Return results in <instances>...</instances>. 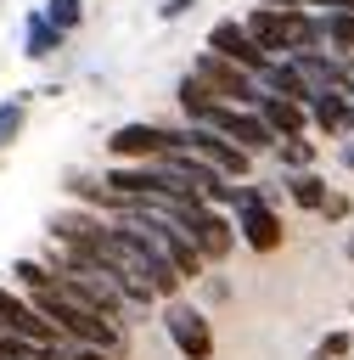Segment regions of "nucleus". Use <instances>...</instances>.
<instances>
[{
	"label": "nucleus",
	"instance_id": "nucleus-1",
	"mask_svg": "<svg viewBox=\"0 0 354 360\" xmlns=\"http://www.w3.org/2000/svg\"><path fill=\"white\" fill-rule=\"evenodd\" d=\"M107 253H118V259H124V264L152 287V298H174V292L185 287V281L174 276V264L157 253V242H152L135 219H124V214H118V219H107Z\"/></svg>",
	"mask_w": 354,
	"mask_h": 360
},
{
	"label": "nucleus",
	"instance_id": "nucleus-2",
	"mask_svg": "<svg viewBox=\"0 0 354 360\" xmlns=\"http://www.w3.org/2000/svg\"><path fill=\"white\" fill-rule=\"evenodd\" d=\"M163 219H174L185 236H191V248L202 253V264H219V259H230V248H236V225H230V214L225 208H208V202H163L157 208Z\"/></svg>",
	"mask_w": 354,
	"mask_h": 360
},
{
	"label": "nucleus",
	"instance_id": "nucleus-3",
	"mask_svg": "<svg viewBox=\"0 0 354 360\" xmlns=\"http://www.w3.org/2000/svg\"><path fill=\"white\" fill-rule=\"evenodd\" d=\"M230 208H236V219H230V225H236V236H242L253 253H275V248L287 242L281 214L264 202V191H258V186H236V202H230Z\"/></svg>",
	"mask_w": 354,
	"mask_h": 360
},
{
	"label": "nucleus",
	"instance_id": "nucleus-4",
	"mask_svg": "<svg viewBox=\"0 0 354 360\" xmlns=\"http://www.w3.org/2000/svg\"><path fill=\"white\" fill-rule=\"evenodd\" d=\"M202 129L225 135V141H230V146H242L247 158H258V152H270V146H275V135L264 129V118H258L253 107H236V101H208Z\"/></svg>",
	"mask_w": 354,
	"mask_h": 360
},
{
	"label": "nucleus",
	"instance_id": "nucleus-5",
	"mask_svg": "<svg viewBox=\"0 0 354 360\" xmlns=\"http://www.w3.org/2000/svg\"><path fill=\"white\" fill-rule=\"evenodd\" d=\"M191 79H202V84L214 90V101H236V107H253V101L264 96L247 68H236V62H225V56H214V51H197V56H191Z\"/></svg>",
	"mask_w": 354,
	"mask_h": 360
},
{
	"label": "nucleus",
	"instance_id": "nucleus-6",
	"mask_svg": "<svg viewBox=\"0 0 354 360\" xmlns=\"http://www.w3.org/2000/svg\"><path fill=\"white\" fill-rule=\"evenodd\" d=\"M157 321H163L169 343L180 349V360H214V326H208V315H202L197 304L169 298V309H163Z\"/></svg>",
	"mask_w": 354,
	"mask_h": 360
},
{
	"label": "nucleus",
	"instance_id": "nucleus-7",
	"mask_svg": "<svg viewBox=\"0 0 354 360\" xmlns=\"http://www.w3.org/2000/svg\"><path fill=\"white\" fill-rule=\"evenodd\" d=\"M174 146H180V129H163V124H118L107 135V152L118 163H152V158H163Z\"/></svg>",
	"mask_w": 354,
	"mask_h": 360
},
{
	"label": "nucleus",
	"instance_id": "nucleus-8",
	"mask_svg": "<svg viewBox=\"0 0 354 360\" xmlns=\"http://www.w3.org/2000/svg\"><path fill=\"white\" fill-rule=\"evenodd\" d=\"M0 332H11V338H22V343H34V349H51V343H62L56 338V326L17 292V287H0Z\"/></svg>",
	"mask_w": 354,
	"mask_h": 360
},
{
	"label": "nucleus",
	"instance_id": "nucleus-9",
	"mask_svg": "<svg viewBox=\"0 0 354 360\" xmlns=\"http://www.w3.org/2000/svg\"><path fill=\"white\" fill-rule=\"evenodd\" d=\"M180 146L197 152L202 163H214L225 180H247V163H253V158H247L242 146H230L225 135H214V129H202V124H185V129H180Z\"/></svg>",
	"mask_w": 354,
	"mask_h": 360
},
{
	"label": "nucleus",
	"instance_id": "nucleus-10",
	"mask_svg": "<svg viewBox=\"0 0 354 360\" xmlns=\"http://www.w3.org/2000/svg\"><path fill=\"white\" fill-rule=\"evenodd\" d=\"M202 51H214V56H225V62H236V68H247V73H258L270 56L247 39V28L236 22V17H219L214 28H208V39H202Z\"/></svg>",
	"mask_w": 354,
	"mask_h": 360
},
{
	"label": "nucleus",
	"instance_id": "nucleus-11",
	"mask_svg": "<svg viewBox=\"0 0 354 360\" xmlns=\"http://www.w3.org/2000/svg\"><path fill=\"white\" fill-rule=\"evenodd\" d=\"M292 68H298V79L309 84V96H320V90H354V73L337 62V56H326L320 45L315 51H298V56H287Z\"/></svg>",
	"mask_w": 354,
	"mask_h": 360
},
{
	"label": "nucleus",
	"instance_id": "nucleus-12",
	"mask_svg": "<svg viewBox=\"0 0 354 360\" xmlns=\"http://www.w3.org/2000/svg\"><path fill=\"white\" fill-rule=\"evenodd\" d=\"M253 112L264 118V129H270L275 141H287V135H303V129H309L303 101H287V96H258V101H253Z\"/></svg>",
	"mask_w": 354,
	"mask_h": 360
},
{
	"label": "nucleus",
	"instance_id": "nucleus-13",
	"mask_svg": "<svg viewBox=\"0 0 354 360\" xmlns=\"http://www.w3.org/2000/svg\"><path fill=\"white\" fill-rule=\"evenodd\" d=\"M303 112H309V124L320 135H343V124H348V90H320V96L303 101Z\"/></svg>",
	"mask_w": 354,
	"mask_h": 360
},
{
	"label": "nucleus",
	"instance_id": "nucleus-14",
	"mask_svg": "<svg viewBox=\"0 0 354 360\" xmlns=\"http://www.w3.org/2000/svg\"><path fill=\"white\" fill-rule=\"evenodd\" d=\"M62 39H67V34H56V28L45 22V11H28V17H22V56H28V62H51V56L62 51Z\"/></svg>",
	"mask_w": 354,
	"mask_h": 360
},
{
	"label": "nucleus",
	"instance_id": "nucleus-15",
	"mask_svg": "<svg viewBox=\"0 0 354 360\" xmlns=\"http://www.w3.org/2000/svg\"><path fill=\"white\" fill-rule=\"evenodd\" d=\"M326 191H332V186H326V180H320L315 169H298V174L287 180V197H292L298 208H309V214H315V208L326 202Z\"/></svg>",
	"mask_w": 354,
	"mask_h": 360
},
{
	"label": "nucleus",
	"instance_id": "nucleus-16",
	"mask_svg": "<svg viewBox=\"0 0 354 360\" xmlns=\"http://www.w3.org/2000/svg\"><path fill=\"white\" fill-rule=\"evenodd\" d=\"M174 101H180V112H185V124H202V112H208V101H214V90L202 84V79H180V90H174Z\"/></svg>",
	"mask_w": 354,
	"mask_h": 360
},
{
	"label": "nucleus",
	"instance_id": "nucleus-17",
	"mask_svg": "<svg viewBox=\"0 0 354 360\" xmlns=\"http://www.w3.org/2000/svg\"><path fill=\"white\" fill-rule=\"evenodd\" d=\"M270 158H275V163H287V169L298 174V169H309L315 141H309V135H287V141H275V146H270Z\"/></svg>",
	"mask_w": 354,
	"mask_h": 360
},
{
	"label": "nucleus",
	"instance_id": "nucleus-18",
	"mask_svg": "<svg viewBox=\"0 0 354 360\" xmlns=\"http://www.w3.org/2000/svg\"><path fill=\"white\" fill-rule=\"evenodd\" d=\"M39 11L56 34H79V22H84V0H45Z\"/></svg>",
	"mask_w": 354,
	"mask_h": 360
},
{
	"label": "nucleus",
	"instance_id": "nucleus-19",
	"mask_svg": "<svg viewBox=\"0 0 354 360\" xmlns=\"http://www.w3.org/2000/svg\"><path fill=\"white\" fill-rule=\"evenodd\" d=\"M320 39H332L337 51H354V17L348 11H320Z\"/></svg>",
	"mask_w": 354,
	"mask_h": 360
},
{
	"label": "nucleus",
	"instance_id": "nucleus-20",
	"mask_svg": "<svg viewBox=\"0 0 354 360\" xmlns=\"http://www.w3.org/2000/svg\"><path fill=\"white\" fill-rule=\"evenodd\" d=\"M22 118H28V96H11V101H0V152L22 135Z\"/></svg>",
	"mask_w": 354,
	"mask_h": 360
},
{
	"label": "nucleus",
	"instance_id": "nucleus-21",
	"mask_svg": "<svg viewBox=\"0 0 354 360\" xmlns=\"http://www.w3.org/2000/svg\"><path fill=\"white\" fill-rule=\"evenodd\" d=\"M348 349H354V338H348V332H326V338H320V349H315V360H343Z\"/></svg>",
	"mask_w": 354,
	"mask_h": 360
},
{
	"label": "nucleus",
	"instance_id": "nucleus-22",
	"mask_svg": "<svg viewBox=\"0 0 354 360\" xmlns=\"http://www.w3.org/2000/svg\"><path fill=\"white\" fill-rule=\"evenodd\" d=\"M28 354H34V343H22V338L0 332V360H28Z\"/></svg>",
	"mask_w": 354,
	"mask_h": 360
},
{
	"label": "nucleus",
	"instance_id": "nucleus-23",
	"mask_svg": "<svg viewBox=\"0 0 354 360\" xmlns=\"http://www.w3.org/2000/svg\"><path fill=\"white\" fill-rule=\"evenodd\" d=\"M315 214H326V219H348V197H343V191H326V202H320Z\"/></svg>",
	"mask_w": 354,
	"mask_h": 360
},
{
	"label": "nucleus",
	"instance_id": "nucleus-24",
	"mask_svg": "<svg viewBox=\"0 0 354 360\" xmlns=\"http://www.w3.org/2000/svg\"><path fill=\"white\" fill-rule=\"evenodd\" d=\"M191 6H197V0H157V17H163V22H180Z\"/></svg>",
	"mask_w": 354,
	"mask_h": 360
},
{
	"label": "nucleus",
	"instance_id": "nucleus-25",
	"mask_svg": "<svg viewBox=\"0 0 354 360\" xmlns=\"http://www.w3.org/2000/svg\"><path fill=\"white\" fill-rule=\"evenodd\" d=\"M62 360H118V354H107V349H84V343H73V349H62Z\"/></svg>",
	"mask_w": 354,
	"mask_h": 360
},
{
	"label": "nucleus",
	"instance_id": "nucleus-26",
	"mask_svg": "<svg viewBox=\"0 0 354 360\" xmlns=\"http://www.w3.org/2000/svg\"><path fill=\"white\" fill-rule=\"evenodd\" d=\"M253 6H270V11H287V6H298V0H253Z\"/></svg>",
	"mask_w": 354,
	"mask_h": 360
},
{
	"label": "nucleus",
	"instance_id": "nucleus-27",
	"mask_svg": "<svg viewBox=\"0 0 354 360\" xmlns=\"http://www.w3.org/2000/svg\"><path fill=\"white\" fill-rule=\"evenodd\" d=\"M343 169H354V141H348V146H343Z\"/></svg>",
	"mask_w": 354,
	"mask_h": 360
},
{
	"label": "nucleus",
	"instance_id": "nucleus-28",
	"mask_svg": "<svg viewBox=\"0 0 354 360\" xmlns=\"http://www.w3.org/2000/svg\"><path fill=\"white\" fill-rule=\"evenodd\" d=\"M343 135H354V101H348V124H343Z\"/></svg>",
	"mask_w": 354,
	"mask_h": 360
},
{
	"label": "nucleus",
	"instance_id": "nucleus-29",
	"mask_svg": "<svg viewBox=\"0 0 354 360\" xmlns=\"http://www.w3.org/2000/svg\"><path fill=\"white\" fill-rule=\"evenodd\" d=\"M348 259H354V236H348Z\"/></svg>",
	"mask_w": 354,
	"mask_h": 360
}]
</instances>
